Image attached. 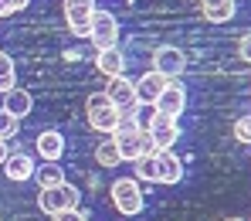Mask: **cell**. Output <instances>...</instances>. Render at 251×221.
<instances>
[{
  "label": "cell",
  "instance_id": "9",
  "mask_svg": "<svg viewBox=\"0 0 251 221\" xmlns=\"http://www.w3.org/2000/svg\"><path fill=\"white\" fill-rule=\"evenodd\" d=\"M146 133L153 136L156 150H173V143H176V136H180V126H176V119H170V116H163V112L153 109V119H150Z\"/></svg>",
  "mask_w": 251,
  "mask_h": 221
},
{
  "label": "cell",
  "instance_id": "18",
  "mask_svg": "<svg viewBox=\"0 0 251 221\" xmlns=\"http://www.w3.org/2000/svg\"><path fill=\"white\" fill-rule=\"evenodd\" d=\"M34 177H38L41 191H48V187H58V184H65V170H61L58 164H44V167H34Z\"/></svg>",
  "mask_w": 251,
  "mask_h": 221
},
{
  "label": "cell",
  "instance_id": "17",
  "mask_svg": "<svg viewBox=\"0 0 251 221\" xmlns=\"http://www.w3.org/2000/svg\"><path fill=\"white\" fill-rule=\"evenodd\" d=\"M201 14L207 17L210 24H227L234 17V0H210V3H201Z\"/></svg>",
  "mask_w": 251,
  "mask_h": 221
},
{
  "label": "cell",
  "instance_id": "15",
  "mask_svg": "<svg viewBox=\"0 0 251 221\" xmlns=\"http://www.w3.org/2000/svg\"><path fill=\"white\" fill-rule=\"evenodd\" d=\"M31 106H34V99H31L27 88H10V92H3V109H7L14 119H24V116L31 112Z\"/></svg>",
  "mask_w": 251,
  "mask_h": 221
},
{
  "label": "cell",
  "instance_id": "22",
  "mask_svg": "<svg viewBox=\"0 0 251 221\" xmlns=\"http://www.w3.org/2000/svg\"><path fill=\"white\" fill-rule=\"evenodd\" d=\"M21 130V119H14L7 109H0V139H10V136H17Z\"/></svg>",
  "mask_w": 251,
  "mask_h": 221
},
{
  "label": "cell",
  "instance_id": "5",
  "mask_svg": "<svg viewBox=\"0 0 251 221\" xmlns=\"http://www.w3.org/2000/svg\"><path fill=\"white\" fill-rule=\"evenodd\" d=\"M92 44L99 48V51H105V48H116L119 44V17L116 14H109V10H95L92 14Z\"/></svg>",
  "mask_w": 251,
  "mask_h": 221
},
{
  "label": "cell",
  "instance_id": "21",
  "mask_svg": "<svg viewBox=\"0 0 251 221\" xmlns=\"http://www.w3.org/2000/svg\"><path fill=\"white\" fill-rule=\"evenodd\" d=\"M136 180H150V184L156 180V153L136 160Z\"/></svg>",
  "mask_w": 251,
  "mask_h": 221
},
{
  "label": "cell",
  "instance_id": "1",
  "mask_svg": "<svg viewBox=\"0 0 251 221\" xmlns=\"http://www.w3.org/2000/svg\"><path fill=\"white\" fill-rule=\"evenodd\" d=\"M112 139H116V146H119V157L123 160H139V157H150V153H156V143H153V136L146 130H139V123H136V116L132 112H123V119H119V130L112 133Z\"/></svg>",
  "mask_w": 251,
  "mask_h": 221
},
{
  "label": "cell",
  "instance_id": "28",
  "mask_svg": "<svg viewBox=\"0 0 251 221\" xmlns=\"http://www.w3.org/2000/svg\"><path fill=\"white\" fill-rule=\"evenodd\" d=\"M10 153H7V139H0V167H3V160H7Z\"/></svg>",
  "mask_w": 251,
  "mask_h": 221
},
{
  "label": "cell",
  "instance_id": "29",
  "mask_svg": "<svg viewBox=\"0 0 251 221\" xmlns=\"http://www.w3.org/2000/svg\"><path fill=\"white\" fill-rule=\"evenodd\" d=\"M227 221H241V218H227Z\"/></svg>",
  "mask_w": 251,
  "mask_h": 221
},
{
  "label": "cell",
  "instance_id": "2",
  "mask_svg": "<svg viewBox=\"0 0 251 221\" xmlns=\"http://www.w3.org/2000/svg\"><path fill=\"white\" fill-rule=\"evenodd\" d=\"M85 112H88V126L99 133H112L119 130V119H123V112L105 99V92H95V95H88V102H85Z\"/></svg>",
  "mask_w": 251,
  "mask_h": 221
},
{
  "label": "cell",
  "instance_id": "13",
  "mask_svg": "<svg viewBox=\"0 0 251 221\" xmlns=\"http://www.w3.org/2000/svg\"><path fill=\"white\" fill-rule=\"evenodd\" d=\"M38 153H41L44 164H58L65 157V136L58 130H44L38 133Z\"/></svg>",
  "mask_w": 251,
  "mask_h": 221
},
{
  "label": "cell",
  "instance_id": "23",
  "mask_svg": "<svg viewBox=\"0 0 251 221\" xmlns=\"http://www.w3.org/2000/svg\"><path fill=\"white\" fill-rule=\"evenodd\" d=\"M234 136H238V143H251V116H241L234 123Z\"/></svg>",
  "mask_w": 251,
  "mask_h": 221
},
{
  "label": "cell",
  "instance_id": "25",
  "mask_svg": "<svg viewBox=\"0 0 251 221\" xmlns=\"http://www.w3.org/2000/svg\"><path fill=\"white\" fill-rule=\"evenodd\" d=\"M238 55H241V58L251 65V34H245V38L238 41Z\"/></svg>",
  "mask_w": 251,
  "mask_h": 221
},
{
  "label": "cell",
  "instance_id": "20",
  "mask_svg": "<svg viewBox=\"0 0 251 221\" xmlns=\"http://www.w3.org/2000/svg\"><path fill=\"white\" fill-rule=\"evenodd\" d=\"M17 88V68H14V58L0 51V92H10Z\"/></svg>",
  "mask_w": 251,
  "mask_h": 221
},
{
  "label": "cell",
  "instance_id": "4",
  "mask_svg": "<svg viewBox=\"0 0 251 221\" xmlns=\"http://www.w3.org/2000/svg\"><path fill=\"white\" fill-rule=\"evenodd\" d=\"M78 201H82L78 187H72V184L65 180V184H58V187L41 191L38 208H41L44 215H61V211H75V208H78Z\"/></svg>",
  "mask_w": 251,
  "mask_h": 221
},
{
  "label": "cell",
  "instance_id": "14",
  "mask_svg": "<svg viewBox=\"0 0 251 221\" xmlns=\"http://www.w3.org/2000/svg\"><path fill=\"white\" fill-rule=\"evenodd\" d=\"M3 174L10 177V180H17V184L31 180V177H34V157H27V153H10V157L3 160Z\"/></svg>",
  "mask_w": 251,
  "mask_h": 221
},
{
  "label": "cell",
  "instance_id": "6",
  "mask_svg": "<svg viewBox=\"0 0 251 221\" xmlns=\"http://www.w3.org/2000/svg\"><path fill=\"white\" fill-rule=\"evenodd\" d=\"M153 72H160L167 82L180 79V75L187 72V55H183L180 48H173V44L156 48V51H153Z\"/></svg>",
  "mask_w": 251,
  "mask_h": 221
},
{
  "label": "cell",
  "instance_id": "24",
  "mask_svg": "<svg viewBox=\"0 0 251 221\" xmlns=\"http://www.w3.org/2000/svg\"><path fill=\"white\" fill-rule=\"evenodd\" d=\"M51 221H88V218H85L82 211L75 208V211H61V215H51Z\"/></svg>",
  "mask_w": 251,
  "mask_h": 221
},
{
  "label": "cell",
  "instance_id": "26",
  "mask_svg": "<svg viewBox=\"0 0 251 221\" xmlns=\"http://www.w3.org/2000/svg\"><path fill=\"white\" fill-rule=\"evenodd\" d=\"M7 14H14V7H10V0H0V17H7Z\"/></svg>",
  "mask_w": 251,
  "mask_h": 221
},
{
  "label": "cell",
  "instance_id": "3",
  "mask_svg": "<svg viewBox=\"0 0 251 221\" xmlns=\"http://www.w3.org/2000/svg\"><path fill=\"white\" fill-rule=\"evenodd\" d=\"M112 204L119 208V215H129V218L146 208V194H143L136 177H119L112 184Z\"/></svg>",
  "mask_w": 251,
  "mask_h": 221
},
{
  "label": "cell",
  "instance_id": "30",
  "mask_svg": "<svg viewBox=\"0 0 251 221\" xmlns=\"http://www.w3.org/2000/svg\"><path fill=\"white\" fill-rule=\"evenodd\" d=\"M201 3H210V0H201Z\"/></svg>",
  "mask_w": 251,
  "mask_h": 221
},
{
  "label": "cell",
  "instance_id": "16",
  "mask_svg": "<svg viewBox=\"0 0 251 221\" xmlns=\"http://www.w3.org/2000/svg\"><path fill=\"white\" fill-rule=\"evenodd\" d=\"M95 65H99V72H102V75H109V79H116V75H126V58H123V51H119V44H116V48H105V51H99Z\"/></svg>",
  "mask_w": 251,
  "mask_h": 221
},
{
  "label": "cell",
  "instance_id": "27",
  "mask_svg": "<svg viewBox=\"0 0 251 221\" xmlns=\"http://www.w3.org/2000/svg\"><path fill=\"white\" fill-rule=\"evenodd\" d=\"M27 3H31V0H10V7H14V14H17V10H24Z\"/></svg>",
  "mask_w": 251,
  "mask_h": 221
},
{
  "label": "cell",
  "instance_id": "7",
  "mask_svg": "<svg viewBox=\"0 0 251 221\" xmlns=\"http://www.w3.org/2000/svg\"><path fill=\"white\" fill-rule=\"evenodd\" d=\"M95 0H65V21L72 28L75 38H88L92 34V14H95Z\"/></svg>",
  "mask_w": 251,
  "mask_h": 221
},
{
  "label": "cell",
  "instance_id": "12",
  "mask_svg": "<svg viewBox=\"0 0 251 221\" xmlns=\"http://www.w3.org/2000/svg\"><path fill=\"white\" fill-rule=\"evenodd\" d=\"M156 180L160 184H180L183 180V164L173 150H156Z\"/></svg>",
  "mask_w": 251,
  "mask_h": 221
},
{
  "label": "cell",
  "instance_id": "19",
  "mask_svg": "<svg viewBox=\"0 0 251 221\" xmlns=\"http://www.w3.org/2000/svg\"><path fill=\"white\" fill-rule=\"evenodd\" d=\"M95 160H99V167H119V146H116V139H102L99 146H95Z\"/></svg>",
  "mask_w": 251,
  "mask_h": 221
},
{
  "label": "cell",
  "instance_id": "8",
  "mask_svg": "<svg viewBox=\"0 0 251 221\" xmlns=\"http://www.w3.org/2000/svg\"><path fill=\"white\" fill-rule=\"evenodd\" d=\"M105 99H109L119 112H132V109L139 106V102H136V82L126 79V75L109 79V85H105Z\"/></svg>",
  "mask_w": 251,
  "mask_h": 221
},
{
  "label": "cell",
  "instance_id": "10",
  "mask_svg": "<svg viewBox=\"0 0 251 221\" xmlns=\"http://www.w3.org/2000/svg\"><path fill=\"white\" fill-rule=\"evenodd\" d=\"M167 85L170 82L160 75V72H146L143 79H136V102H139V106H156L160 92H163Z\"/></svg>",
  "mask_w": 251,
  "mask_h": 221
},
{
  "label": "cell",
  "instance_id": "11",
  "mask_svg": "<svg viewBox=\"0 0 251 221\" xmlns=\"http://www.w3.org/2000/svg\"><path fill=\"white\" fill-rule=\"evenodd\" d=\"M183 106H187V92H183V85H176V82H170L163 92H160V99H156V112H163V116H170V119H176L180 112H183Z\"/></svg>",
  "mask_w": 251,
  "mask_h": 221
}]
</instances>
